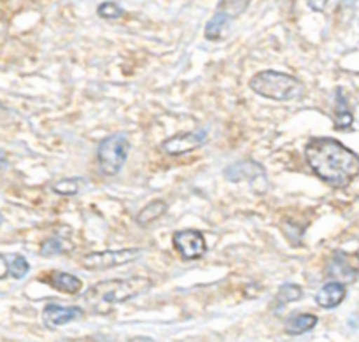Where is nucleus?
<instances>
[{
	"mask_svg": "<svg viewBox=\"0 0 359 342\" xmlns=\"http://www.w3.org/2000/svg\"><path fill=\"white\" fill-rule=\"evenodd\" d=\"M318 316L311 315V313H300V315L291 316L286 322V330L287 336H302L305 332H311L316 325H318Z\"/></svg>",
	"mask_w": 359,
	"mask_h": 342,
	"instance_id": "f8f14e48",
	"label": "nucleus"
},
{
	"mask_svg": "<svg viewBox=\"0 0 359 342\" xmlns=\"http://www.w3.org/2000/svg\"><path fill=\"white\" fill-rule=\"evenodd\" d=\"M249 6V0H221L217 11L228 14L230 18L238 16V14L244 13Z\"/></svg>",
	"mask_w": 359,
	"mask_h": 342,
	"instance_id": "412c9836",
	"label": "nucleus"
},
{
	"mask_svg": "<svg viewBox=\"0 0 359 342\" xmlns=\"http://www.w3.org/2000/svg\"><path fill=\"white\" fill-rule=\"evenodd\" d=\"M354 116L353 112L349 111V105H347V98L344 95L342 88L337 90V112L335 118H333V125H335L337 130H346L349 126H353Z\"/></svg>",
	"mask_w": 359,
	"mask_h": 342,
	"instance_id": "4468645a",
	"label": "nucleus"
},
{
	"mask_svg": "<svg viewBox=\"0 0 359 342\" xmlns=\"http://www.w3.org/2000/svg\"><path fill=\"white\" fill-rule=\"evenodd\" d=\"M265 167L255 160L235 162L224 169V178L230 183H255L256 179H265Z\"/></svg>",
	"mask_w": 359,
	"mask_h": 342,
	"instance_id": "6e6552de",
	"label": "nucleus"
},
{
	"mask_svg": "<svg viewBox=\"0 0 359 342\" xmlns=\"http://www.w3.org/2000/svg\"><path fill=\"white\" fill-rule=\"evenodd\" d=\"M128 342H154V341L149 339V337H133V339H130Z\"/></svg>",
	"mask_w": 359,
	"mask_h": 342,
	"instance_id": "a878e982",
	"label": "nucleus"
},
{
	"mask_svg": "<svg viewBox=\"0 0 359 342\" xmlns=\"http://www.w3.org/2000/svg\"><path fill=\"white\" fill-rule=\"evenodd\" d=\"M130 143L125 133H112L100 140L97 147L98 169L104 176H116L128 158Z\"/></svg>",
	"mask_w": 359,
	"mask_h": 342,
	"instance_id": "20e7f679",
	"label": "nucleus"
},
{
	"mask_svg": "<svg viewBox=\"0 0 359 342\" xmlns=\"http://www.w3.org/2000/svg\"><path fill=\"white\" fill-rule=\"evenodd\" d=\"M98 16L105 18V20H116V18L123 16V9L114 2H104L98 7Z\"/></svg>",
	"mask_w": 359,
	"mask_h": 342,
	"instance_id": "4be33fe9",
	"label": "nucleus"
},
{
	"mask_svg": "<svg viewBox=\"0 0 359 342\" xmlns=\"http://www.w3.org/2000/svg\"><path fill=\"white\" fill-rule=\"evenodd\" d=\"M7 165H9V162H7V154L0 150V172H2L4 169H7Z\"/></svg>",
	"mask_w": 359,
	"mask_h": 342,
	"instance_id": "393cba45",
	"label": "nucleus"
},
{
	"mask_svg": "<svg viewBox=\"0 0 359 342\" xmlns=\"http://www.w3.org/2000/svg\"><path fill=\"white\" fill-rule=\"evenodd\" d=\"M347 295V287L346 283H340V281H332V283H326L321 290L316 295V302L318 305H321L323 309H333L337 305H340L344 302Z\"/></svg>",
	"mask_w": 359,
	"mask_h": 342,
	"instance_id": "9b49d317",
	"label": "nucleus"
},
{
	"mask_svg": "<svg viewBox=\"0 0 359 342\" xmlns=\"http://www.w3.org/2000/svg\"><path fill=\"white\" fill-rule=\"evenodd\" d=\"M167 211L168 206L165 200H153V202L147 204L144 209L139 211V214H137V223H139L140 227H147L149 223L156 221L158 218L163 216Z\"/></svg>",
	"mask_w": 359,
	"mask_h": 342,
	"instance_id": "dca6fc26",
	"label": "nucleus"
},
{
	"mask_svg": "<svg viewBox=\"0 0 359 342\" xmlns=\"http://www.w3.org/2000/svg\"><path fill=\"white\" fill-rule=\"evenodd\" d=\"M312 11H325L330 0H307Z\"/></svg>",
	"mask_w": 359,
	"mask_h": 342,
	"instance_id": "5701e85b",
	"label": "nucleus"
},
{
	"mask_svg": "<svg viewBox=\"0 0 359 342\" xmlns=\"http://www.w3.org/2000/svg\"><path fill=\"white\" fill-rule=\"evenodd\" d=\"M230 23H231V18L228 16V14L217 11V13L212 16V20L207 23L205 37L209 39V41H219V39H223L224 35H226L228 28H230Z\"/></svg>",
	"mask_w": 359,
	"mask_h": 342,
	"instance_id": "2eb2a0df",
	"label": "nucleus"
},
{
	"mask_svg": "<svg viewBox=\"0 0 359 342\" xmlns=\"http://www.w3.org/2000/svg\"><path fill=\"white\" fill-rule=\"evenodd\" d=\"M209 137L207 130H193V132H181L175 136L168 137L167 140L161 143V151L170 157H177V154L189 153V151L196 150L202 146Z\"/></svg>",
	"mask_w": 359,
	"mask_h": 342,
	"instance_id": "0eeeda50",
	"label": "nucleus"
},
{
	"mask_svg": "<svg viewBox=\"0 0 359 342\" xmlns=\"http://www.w3.org/2000/svg\"><path fill=\"white\" fill-rule=\"evenodd\" d=\"M84 311L77 305H70V308H63L58 304H48L42 313V320L48 329H58V327L67 325V323L74 322V320L83 318Z\"/></svg>",
	"mask_w": 359,
	"mask_h": 342,
	"instance_id": "1a4fd4ad",
	"label": "nucleus"
},
{
	"mask_svg": "<svg viewBox=\"0 0 359 342\" xmlns=\"http://www.w3.org/2000/svg\"><path fill=\"white\" fill-rule=\"evenodd\" d=\"M172 244L182 260H200L207 251L205 237L200 230H179L172 235Z\"/></svg>",
	"mask_w": 359,
	"mask_h": 342,
	"instance_id": "423d86ee",
	"label": "nucleus"
},
{
	"mask_svg": "<svg viewBox=\"0 0 359 342\" xmlns=\"http://www.w3.org/2000/svg\"><path fill=\"white\" fill-rule=\"evenodd\" d=\"M7 262H9V274L14 279H23L30 270V263L21 255H13Z\"/></svg>",
	"mask_w": 359,
	"mask_h": 342,
	"instance_id": "aec40b11",
	"label": "nucleus"
},
{
	"mask_svg": "<svg viewBox=\"0 0 359 342\" xmlns=\"http://www.w3.org/2000/svg\"><path fill=\"white\" fill-rule=\"evenodd\" d=\"M151 288H153V281L142 276H132L125 277V279H105L88 288L83 298L93 313L107 315L114 305L144 295Z\"/></svg>",
	"mask_w": 359,
	"mask_h": 342,
	"instance_id": "f03ea898",
	"label": "nucleus"
},
{
	"mask_svg": "<svg viewBox=\"0 0 359 342\" xmlns=\"http://www.w3.org/2000/svg\"><path fill=\"white\" fill-rule=\"evenodd\" d=\"M328 276L340 283H353L358 277V269L349 262V256L342 251H337L330 260Z\"/></svg>",
	"mask_w": 359,
	"mask_h": 342,
	"instance_id": "9d476101",
	"label": "nucleus"
},
{
	"mask_svg": "<svg viewBox=\"0 0 359 342\" xmlns=\"http://www.w3.org/2000/svg\"><path fill=\"white\" fill-rule=\"evenodd\" d=\"M49 284H51L53 288H56L58 291H62V294L69 295L79 294L81 288H83V281H81L79 277L67 272H53L51 277H49Z\"/></svg>",
	"mask_w": 359,
	"mask_h": 342,
	"instance_id": "ddd939ff",
	"label": "nucleus"
},
{
	"mask_svg": "<svg viewBox=\"0 0 359 342\" xmlns=\"http://www.w3.org/2000/svg\"><path fill=\"white\" fill-rule=\"evenodd\" d=\"M302 295H304V290H302V287H298V284H293V283L283 284V287L279 288V291H277V295H276V302H273V308L283 309L284 305L291 304V302L300 301Z\"/></svg>",
	"mask_w": 359,
	"mask_h": 342,
	"instance_id": "f3484780",
	"label": "nucleus"
},
{
	"mask_svg": "<svg viewBox=\"0 0 359 342\" xmlns=\"http://www.w3.org/2000/svg\"><path fill=\"white\" fill-rule=\"evenodd\" d=\"M142 256V249L126 248L116 249V251H95L88 253L86 256L81 258V267L86 270H105L112 267L126 265Z\"/></svg>",
	"mask_w": 359,
	"mask_h": 342,
	"instance_id": "39448f33",
	"label": "nucleus"
},
{
	"mask_svg": "<svg viewBox=\"0 0 359 342\" xmlns=\"http://www.w3.org/2000/svg\"><path fill=\"white\" fill-rule=\"evenodd\" d=\"M356 258H358V263H359V249H358V253H356Z\"/></svg>",
	"mask_w": 359,
	"mask_h": 342,
	"instance_id": "bb28decb",
	"label": "nucleus"
},
{
	"mask_svg": "<svg viewBox=\"0 0 359 342\" xmlns=\"http://www.w3.org/2000/svg\"><path fill=\"white\" fill-rule=\"evenodd\" d=\"M86 179L84 178H69V179H62V181L55 183L53 185V192L58 193V195L63 197H72L77 195L81 190L86 186Z\"/></svg>",
	"mask_w": 359,
	"mask_h": 342,
	"instance_id": "a211bd4d",
	"label": "nucleus"
},
{
	"mask_svg": "<svg viewBox=\"0 0 359 342\" xmlns=\"http://www.w3.org/2000/svg\"><path fill=\"white\" fill-rule=\"evenodd\" d=\"M2 221H4V220H2V214H0V225H2Z\"/></svg>",
	"mask_w": 359,
	"mask_h": 342,
	"instance_id": "cd10ccee",
	"label": "nucleus"
},
{
	"mask_svg": "<svg viewBox=\"0 0 359 342\" xmlns=\"http://www.w3.org/2000/svg\"><path fill=\"white\" fill-rule=\"evenodd\" d=\"M305 157L314 174L333 188H346L359 176L358 154L332 137L309 140Z\"/></svg>",
	"mask_w": 359,
	"mask_h": 342,
	"instance_id": "f257e3e1",
	"label": "nucleus"
},
{
	"mask_svg": "<svg viewBox=\"0 0 359 342\" xmlns=\"http://www.w3.org/2000/svg\"><path fill=\"white\" fill-rule=\"evenodd\" d=\"M7 274H9V262L0 255V279H4Z\"/></svg>",
	"mask_w": 359,
	"mask_h": 342,
	"instance_id": "b1692460",
	"label": "nucleus"
},
{
	"mask_svg": "<svg viewBox=\"0 0 359 342\" xmlns=\"http://www.w3.org/2000/svg\"><path fill=\"white\" fill-rule=\"evenodd\" d=\"M249 88L259 97L287 102L302 95V83L290 74L277 70H262L249 81Z\"/></svg>",
	"mask_w": 359,
	"mask_h": 342,
	"instance_id": "7ed1b4c3",
	"label": "nucleus"
},
{
	"mask_svg": "<svg viewBox=\"0 0 359 342\" xmlns=\"http://www.w3.org/2000/svg\"><path fill=\"white\" fill-rule=\"evenodd\" d=\"M72 251V244L60 237H49L48 241L42 242L41 246V255L42 256H55V255H63V253Z\"/></svg>",
	"mask_w": 359,
	"mask_h": 342,
	"instance_id": "6ab92c4d",
	"label": "nucleus"
}]
</instances>
